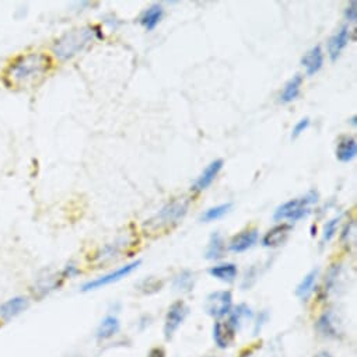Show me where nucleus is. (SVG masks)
<instances>
[{
    "mask_svg": "<svg viewBox=\"0 0 357 357\" xmlns=\"http://www.w3.org/2000/svg\"><path fill=\"white\" fill-rule=\"evenodd\" d=\"M259 238V233L256 229H247L238 234H236L230 243H229V249L234 254H241L248 249H251Z\"/></svg>",
    "mask_w": 357,
    "mask_h": 357,
    "instance_id": "obj_14",
    "label": "nucleus"
},
{
    "mask_svg": "<svg viewBox=\"0 0 357 357\" xmlns=\"http://www.w3.org/2000/svg\"><path fill=\"white\" fill-rule=\"evenodd\" d=\"M252 317H254L252 310L247 304H238L237 307H233V310L229 314V319H227V321H229L232 325L238 331L243 321L252 318Z\"/></svg>",
    "mask_w": 357,
    "mask_h": 357,
    "instance_id": "obj_26",
    "label": "nucleus"
},
{
    "mask_svg": "<svg viewBox=\"0 0 357 357\" xmlns=\"http://www.w3.org/2000/svg\"><path fill=\"white\" fill-rule=\"evenodd\" d=\"M252 353H254V350H251V349L248 350V349H247V350H244V352L240 354V357H251Z\"/></svg>",
    "mask_w": 357,
    "mask_h": 357,
    "instance_id": "obj_37",
    "label": "nucleus"
},
{
    "mask_svg": "<svg viewBox=\"0 0 357 357\" xmlns=\"http://www.w3.org/2000/svg\"><path fill=\"white\" fill-rule=\"evenodd\" d=\"M121 252V243H111L104 247H101L93 256V262L106 264L107 261H111L118 254Z\"/></svg>",
    "mask_w": 357,
    "mask_h": 357,
    "instance_id": "obj_24",
    "label": "nucleus"
},
{
    "mask_svg": "<svg viewBox=\"0 0 357 357\" xmlns=\"http://www.w3.org/2000/svg\"><path fill=\"white\" fill-rule=\"evenodd\" d=\"M318 199H319V193L315 189H312L307 195H304L303 198L287 201L275 210L273 220L275 221L288 220L291 223L300 221L311 213L310 206L315 205L318 202Z\"/></svg>",
    "mask_w": 357,
    "mask_h": 357,
    "instance_id": "obj_3",
    "label": "nucleus"
},
{
    "mask_svg": "<svg viewBox=\"0 0 357 357\" xmlns=\"http://www.w3.org/2000/svg\"><path fill=\"white\" fill-rule=\"evenodd\" d=\"M104 34L99 25H80L64 31L51 45V53L59 62H68L87 51L95 41L103 40Z\"/></svg>",
    "mask_w": 357,
    "mask_h": 357,
    "instance_id": "obj_2",
    "label": "nucleus"
},
{
    "mask_svg": "<svg viewBox=\"0 0 357 357\" xmlns=\"http://www.w3.org/2000/svg\"><path fill=\"white\" fill-rule=\"evenodd\" d=\"M323 59H325V58H323V51L319 45L312 47L311 49H308L304 53L300 63H301V66L306 69L307 76H314L322 69Z\"/></svg>",
    "mask_w": 357,
    "mask_h": 357,
    "instance_id": "obj_15",
    "label": "nucleus"
},
{
    "mask_svg": "<svg viewBox=\"0 0 357 357\" xmlns=\"http://www.w3.org/2000/svg\"><path fill=\"white\" fill-rule=\"evenodd\" d=\"M224 251H225V244L221 234L219 232L212 233L205 251V258L209 259V261H219V259L224 256Z\"/></svg>",
    "mask_w": 357,
    "mask_h": 357,
    "instance_id": "obj_22",
    "label": "nucleus"
},
{
    "mask_svg": "<svg viewBox=\"0 0 357 357\" xmlns=\"http://www.w3.org/2000/svg\"><path fill=\"white\" fill-rule=\"evenodd\" d=\"M59 273H60V276H62L63 280H68V279H75V278H77V276L82 273V271H80V268H79L77 264H75V262H68L66 265L63 267L62 271H59Z\"/></svg>",
    "mask_w": 357,
    "mask_h": 357,
    "instance_id": "obj_30",
    "label": "nucleus"
},
{
    "mask_svg": "<svg viewBox=\"0 0 357 357\" xmlns=\"http://www.w3.org/2000/svg\"><path fill=\"white\" fill-rule=\"evenodd\" d=\"M223 166H224V161L221 158L213 160L212 163L202 171V174L197 178V181L193 182L192 190L193 192H202V190L208 189L214 182L217 175L220 174Z\"/></svg>",
    "mask_w": 357,
    "mask_h": 357,
    "instance_id": "obj_11",
    "label": "nucleus"
},
{
    "mask_svg": "<svg viewBox=\"0 0 357 357\" xmlns=\"http://www.w3.org/2000/svg\"><path fill=\"white\" fill-rule=\"evenodd\" d=\"M357 154V143L352 136H342L336 146V158L341 163H350Z\"/></svg>",
    "mask_w": 357,
    "mask_h": 357,
    "instance_id": "obj_20",
    "label": "nucleus"
},
{
    "mask_svg": "<svg viewBox=\"0 0 357 357\" xmlns=\"http://www.w3.org/2000/svg\"><path fill=\"white\" fill-rule=\"evenodd\" d=\"M233 208L232 202H227V204H221L213 208H209L208 210H205V213L201 216V220L204 223H210V221H216L223 219L227 213H229Z\"/></svg>",
    "mask_w": 357,
    "mask_h": 357,
    "instance_id": "obj_27",
    "label": "nucleus"
},
{
    "mask_svg": "<svg viewBox=\"0 0 357 357\" xmlns=\"http://www.w3.org/2000/svg\"><path fill=\"white\" fill-rule=\"evenodd\" d=\"M317 331L323 336L330 339H336L339 335L338 323L331 311L323 312L317 321Z\"/></svg>",
    "mask_w": 357,
    "mask_h": 357,
    "instance_id": "obj_19",
    "label": "nucleus"
},
{
    "mask_svg": "<svg viewBox=\"0 0 357 357\" xmlns=\"http://www.w3.org/2000/svg\"><path fill=\"white\" fill-rule=\"evenodd\" d=\"M303 86V76L301 75H295L291 77L283 87V91L279 95V103L280 104H290L293 103L297 97L300 95Z\"/></svg>",
    "mask_w": 357,
    "mask_h": 357,
    "instance_id": "obj_17",
    "label": "nucleus"
},
{
    "mask_svg": "<svg viewBox=\"0 0 357 357\" xmlns=\"http://www.w3.org/2000/svg\"><path fill=\"white\" fill-rule=\"evenodd\" d=\"M188 209L189 202L186 199H174L161 208V210L153 219H150L146 225L151 230L169 229V227L178 224L186 216Z\"/></svg>",
    "mask_w": 357,
    "mask_h": 357,
    "instance_id": "obj_4",
    "label": "nucleus"
},
{
    "mask_svg": "<svg viewBox=\"0 0 357 357\" xmlns=\"http://www.w3.org/2000/svg\"><path fill=\"white\" fill-rule=\"evenodd\" d=\"M291 230H293V225L288 223H282L272 227V229L262 237V245L265 248H278L283 245L287 241Z\"/></svg>",
    "mask_w": 357,
    "mask_h": 357,
    "instance_id": "obj_13",
    "label": "nucleus"
},
{
    "mask_svg": "<svg viewBox=\"0 0 357 357\" xmlns=\"http://www.w3.org/2000/svg\"><path fill=\"white\" fill-rule=\"evenodd\" d=\"M314 357H334L331 353H328V352H325V350H322V352H319V353H317Z\"/></svg>",
    "mask_w": 357,
    "mask_h": 357,
    "instance_id": "obj_36",
    "label": "nucleus"
},
{
    "mask_svg": "<svg viewBox=\"0 0 357 357\" xmlns=\"http://www.w3.org/2000/svg\"><path fill=\"white\" fill-rule=\"evenodd\" d=\"M343 14H345V19L349 23H354L357 20V2H356V0H352V2H349Z\"/></svg>",
    "mask_w": 357,
    "mask_h": 357,
    "instance_id": "obj_33",
    "label": "nucleus"
},
{
    "mask_svg": "<svg viewBox=\"0 0 357 357\" xmlns=\"http://www.w3.org/2000/svg\"><path fill=\"white\" fill-rule=\"evenodd\" d=\"M140 264H142V261H140V259H138V261H134L131 264H126V265H123V267H121V268H118V269H115L112 272H108L106 275H101L99 278L91 279V280L83 283L80 290L83 291V293H88V291L99 290V288H103V287L110 286L112 283H116V282H119V280L125 279L126 276L131 275L134 271H136L140 267Z\"/></svg>",
    "mask_w": 357,
    "mask_h": 357,
    "instance_id": "obj_6",
    "label": "nucleus"
},
{
    "mask_svg": "<svg viewBox=\"0 0 357 357\" xmlns=\"http://www.w3.org/2000/svg\"><path fill=\"white\" fill-rule=\"evenodd\" d=\"M208 272L212 278L224 283H233L238 276V268L236 264L232 262L219 264L216 267H212Z\"/></svg>",
    "mask_w": 357,
    "mask_h": 357,
    "instance_id": "obj_21",
    "label": "nucleus"
},
{
    "mask_svg": "<svg viewBox=\"0 0 357 357\" xmlns=\"http://www.w3.org/2000/svg\"><path fill=\"white\" fill-rule=\"evenodd\" d=\"M147 357H167V354H166V350L163 347H153L149 352Z\"/></svg>",
    "mask_w": 357,
    "mask_h": 357,
    "instance_id": "obj_34",
    "label": "nucleus"
},
{
    "mask_svg": "<svg viewBox=\"0 0 357 357\" xmlns=\"http://www.w3.org/2000/svg\"><path fill=\"white\" fill-rule=\"evenodd\" d=\"M188 314H189V307L182 300H178L169 307V311L164 318V328H163L164 338L167 341L173 339L175 332L180 330V327L186 319Z\"/></svg>",
    "mask_w": 357,
    "mask_h": 357,
    "instance_id": "obj_8",
    "label": "nucleus"
},
{
    "mask_svg": "<svg viewBox=\"0 0 357 357\" xmlns=\"http://www.w3.org/2000/svg\"><path fill=\"white\" fill-rule=\"evenodd\" d=\"M63 279L60 276L59 272H51V271H45L44 273H41L40 276L36 278L34 283L31 284V297L41 300L47 296H49L52 291L59 290V287H62L63 284Z\"/></svg>",
    "mask_w": 357,
    "mask_h": 357,
    "instance_id": "obj_7",
    "label": "nucleus"
},
{
    "mask_svg": "<svg viewBox=\"0 0 357 357\" xmlns=\"http://www.w3.org/2000/svg\"><path fill=\"white\" fill-rule=\"evenodd\" d=\"M308 126H310V118L308 116H306V118H303V119H300L296 125H295V127H293V131H291V139H297L300 135H303L307 129H308Z\"/></svg>",
    "mask_w": 357,
    "mask_h": 357,
    "instance_id": "obj_31",
    "label": "nucleus"
},
{
    "mask_svg": "<svg viewBox=\"0 0 357 357\" xmlns=\"http://www.w3.org/2000/svg\"><path fill=\"white\" fill-rule=\"evenodd\" d=\"M204 310L209 317L217 321L224 318L233 310V293L230 290L212 291V293L208 295V297L205 299Z\"/></svg>",
    "mask_w": 357,
    "mask_h": 357,
    "instance_id": "obj_5",
    "label": "nucleus"
},
{
    "mask_svg": "<svg viewBox=\"0 0 357 357\" xmlns=\"http://www.w3.org/2000/svg\"><path fill=\"white\" fill-rule=\"evenodd\" d=\"M31 304V299L24 295H16L8 297L5 301L0 303V321L8 323L21 314H24Z\"/></svg>",
    "mask_w": 357,
    "mask_h": 357,
    "instance_id": "obj_9",
    "label": "nucleus"
},
{
    "mask_svg": "<svg viewBox=\"0 0 357 357\" xmlns=\"http://www.w3.org/2000/svg\"><path fill=\"white\" fill-rule=\"evenodd\" d=\"M164 17V8L163 5L160 3H154L151 6H149L142 16L139 17V23L147 29V31H153Z\"/></svg>",
    "mask_w": 357,
    "mask_h": 357,
    "instance_id": "obj_18",
    "label": "nucleus"
},
{
    "mask_svg": "<svg viewBox=\"0 0 357 357\" xmlns=\"http://www.w3.org/2000/svg\"><path fill=\"white\" fill-rule=\"evenodd\" d=\"M161 286H163V283H161V282H158L153 278H147L143 282H140L139 290L143 291L145 295H151V293H156V291H158L161 288Z\"/></svg>",
    "mask_w": 357,
    "mask_h": 357,
    "instance_id": "obj_29",
    "label": "nucleus"
},
{
    "mask_svg": "<svg viewBox=\"0 0 357 357\" xmlns=\"http://www.w3.org/2000/svg\"><path fill=\"white\" fill-rule=\"evenodd\" d=\"M350 121H352V125H353V126H356V116H353Z\"/></svg>",
    "mask_w": 357,
    "mask_h": 357,
    "instance_id": "obj_38",
    "label": "nucleus"
},
{
    "mask_svg": "<svg viewBox=\"0 0 357 357\" xmlns=\"http://www.w3.org/2000/svg\"><path fill=\"white\" fill-rule=\"evenodd\" d=\"M52 59L41 51H28L12 58L0 75L2 83L10 90H24L38 84L51 71Z\"/></svg>",
    "mask_w": 357,
    "mask_h": 357,
    "instance_id": "obj_1",
    "label": "nucleus"
},
{
    "mask_svg": "<svg viewBox=\"0 0 357 357\" xmlns=\"http://www.w3.org/2000/svg\"><path fill=\"white\" fill-rule=\"evenodd\" d=\"M121 330V322L118 319L116 315H106L101 322L99 323L95 331V338L99 341H108L111 338H114Z\"/></svg>",
    "mask_w": 357,
    "mask_h": 357,
    "instance_id": "obj_16",
    "label": "nucleus"
},
{
    "mask_svg": "<svg viewBox=\"0 0 357 357\" xmlns=\"http://www.w3.org/2000/svg\"><path fill=\"white\" fill-rule=\"evenodd\" d=\"M195 282H197V279H195L193 272L182 271L181 273H178L174 278L173 286H174V288L177 291H182V293H189V291H192L193 287H195Z\"/></svg>",
    "mask_w": 357,
    "mask_h": 357,
    "instance_id": "obj_25",
    "label": "nucleus"
},
{
    "mask_svg": "<svg viewBox=\"0 0 357 357\" xmlns=\"http://www.w3.org/2000/svg\"><path fill=\"white\" fill-rule=\"evenodd\" d=\"M343 214H338L335 216L334 219H331L330 221H327V224L323 225V230H322V243H330L336 232H338V225L341 224V220H342Z\"/></svg>",
    "mask_w": 357,
    "mask_h": 357,
    "instance_id": "obj_28",
    "label": "nucleus"
},
{
    "mask_svg": "<svg viewBox=\"0 0 357 357\" xmlns=\"http://www.w3.org/2000/svg\"><path fill=\"white\" fill-rule=\"evenodd\" d=\"M268 318H269L268 311H262V312L258 314V317L255 319V325H254V335H259V332H261V330L265 325V322L268 321Z\"/></svg>",
    "mask_w": 357,
    "mask_h": 357,
    "instance_id": "obj_32",
    "label": "nucleus"
},
{
    "mask_svg": "<svg viewBox=\"0 0 357 357\" xmlns=\"http://www.w3.org/2000/svg\"><path fill=\"white\" fill-rule=\"evenodd\" d=\"M349 42H350V28L347 25H342L327 42V51L332 62H335L341 56L342 51L347 47Z\"/></svg>",
    "mask_w": 357,
    "mask_h": 357,
    "instance_id": "obj_12",
    "label": "nucleus"
},
{
    "mask_svg": "<svg viewBox=\"0 0 357 357\" xmlns=\"http://www.w3.org/2000/svg\"><path fill=\"white\" fill-rule=\"evenodd\" d=\"M318 275H319V269H312L301 279V282L297 284L296 291H295L299 299L306 301L311 296L314 287H315V282L318 279Z\"/></svg>",
    "mask_w": 357,
    "mask_h": 357,
    "instance_id": "obj_23",
    "label": "nucleus"
},
{
    "mask_svg": "<svg viewBox=\"0 0 357 357\" xmlns=\"http://www.w3.org/2000/svg\"><path fill=\"white\" fill-rule=\"evenodd\" d=\"M237 330L232 325L229 321H216L213 325V341L214 345L219 349H229L230 346L234 345L236 336H237Z\"/></svg>",
    "mask_w": 357,
    "mask_h": 357,
    "instance_id": "obj_10",
    "label": "nucleus"
},
{
    "mask_svg": "<svg viewBox=\"0 0 357 357\" xmlns=\"http://www.w3.org/2000/svg\"><path fill=\"white\" fill-rule=\"evenodd\" d=\"M354 225V223H353V220L352 221H349L346 225H345V229L342 230V234H341V240L342 241H345V240H347L349 237H350V232H352V227Z\"/></svg>",
    "mask_w": 357,
    "mask_h": 357,
    "instance_id": "obj_35",
    "label": "nucleus"
}]
</instances>
